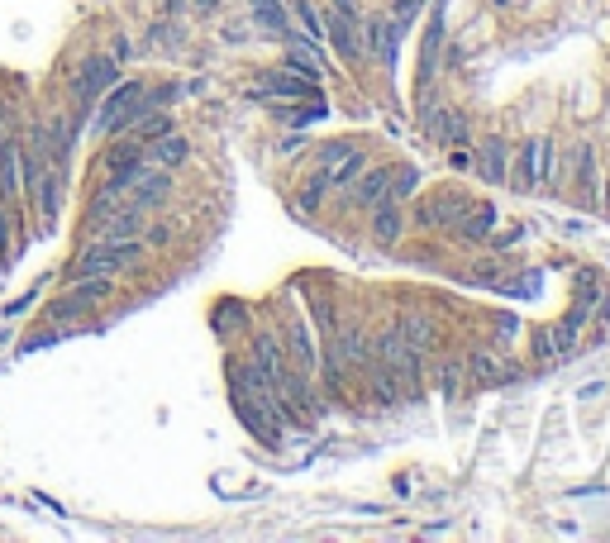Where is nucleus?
I'll return each mask as SVG.
<instances>
[{
    "mask_svg": "<svg viewBox=\"0 0 610 543\" xmlns=\"http://www.w3.org/2000/svg\"><path fill=\"white\" fill-rule=\"evenodd\" d=\"M115 81H120V62H115V58H87V62H77V72H72V129L77 133L91 124L100 96H106Z\"/></svg>",
    "mask_w": 610,
    "mask_h": 543,
    "instance_id": "obj_2",
    "label": "nucleus"
},
{
    "mask_svg": "<svg viewBox=\"0 0 610 543\" xmlns=\"http://www.w3.org/2000/svg\"><path fill=\"white\" fill-rule=\"evenodd\" d=\"M405 229H411V210L401 206V200H377V206L367 210V239L377 248H396L405 239Z\"/></svg>",
    "mask_w": 610,
    "mask_h": 543,
    "instance_id": "obj_11",
    "label": "nucleus"
},
{
    "mask_svg": "<svg viewBox=\"0 0 610 543\" xmlns=\"http://www.w3.org/2000/svg\"><path fill=\"white\" fill-rule=\"evenodd\" d=\"M167 239H172V229H167V225H152V219H148V229H143V248H162Z\"/></svg>",
    "mask_w": 610,
    "mask_h": 543,
    "instance_id": "obj_34",
    "label": "nucleus"
},
{
    "mask_svg": "<svg viewBox=\"0 0 610 543\" xmlns=\"http://www.w3.org/2000/svg\"><path fill=\"white\" fill-rule=\"evenodd\" d=\"M143 162H148V139H134V133H110L106 139V152H100L106 177H139Z\"/></svg>",
    "mask_w": 610,
    "mask_h": 543,
    "instance_id": "obj_10",
    "label": "nucleus"
},
{
    "mask_svg": "<svg viewBox=\"0 0 610 543\" xmlns=\"http://www.w3.org/2000/svg\"><path fill=\"white\" fill-rule=\"evenodd\" d=\"M110 291H115V277H77L43 315H48V325L62 329V325H72V319H81L87 310H96L100 300H110Z\"/></svg>",
    "mask_w": 610,
    "mask_h": 543,
    "instance_id": "obj_4",
    "label": "nucleus"
},
{
    "mask_svg": "<svg viewBox=\"0 0 610 543\" xmlns=\"http://www.w3.org/2000/svg\"><path fill=\"white\" fill-rule=\"evenodd\" d=\"M248 358L258 363V372H263L273 386H282L286 367H291V358H286V344H282L273 329H253V334H248Z\"/></svg>",
    "mask_w": 610,
    "mask_h": 543,
    "instance_id": "obj_14",
    "label": "nucleus"
},
{
    "mask_svg": "<svg viewBox=\"0 0 610 543\" xmlns=\"http://www.w3.org/2000/svg\"><path fill=\"white\" fill-rule=\"evenodd\" d=\"M553 181H563V158H558V143L549 139V133H534V139H524L515 148L505 186H515L520 196H534V191H544V186H553Z\"/></svg>",
    "mask_w": 610,
    "mask_h": 543,
    "instance_id": "obj_1",
    "label": "nucleus"
},
{
    "mask_svg": "<svg viewBox=\"0 0 610 543\" xmlns=\"http://www.w3.org/2000/svg\"><path fill=\"white\" fill-rule=\"evenodd\" d=\"M248 24H258L273 39H286L291 33V14H286L282 0H248Z\"/></svg>",
    "mask_w": 610,
    "mask_h": 543,
    "instance_id": "obj_21",
    "label": "nucleus"
},
{
    "mask_svg": "<svg viewBox=\"0 0 610 543\" xmlns=\"http://www.w3.org/2000/svg\"><path fill=\"white\" fill-rule=\"evenodd\" d=\"M325 33L334 39L338 58L348 67H358V14H338V10H325Z\"/></svg>",
    "mask_w": 610,
    "mask_h": 543,
    "instance_id": "obj_19",
    "label": "nucleus"
},
{
    "mask_svg": "<svg viewBox=\"0 0 610 543\" xmlns=\"http://www.w3.org/2000/svg\"><path fill=\"white\" fill-rule=\"evenodd\" d=\"M463 382H467V372H463V358H448V363H439V377H434V386H439V396H444V400H458V396H463Z\"/></svg>",
    "mask_w": 610,
    "mask_h": 543,
    "instance_id": "obj_30",
    "label": "nucleus"
},
{
    "mask_svg": "<svg viewBox=\"0 0 610 543\" xmlns=\"http://www.w3.org/2000/svg\"><path fill=\"white\" fill-rule=\"evenodd\" d=\"M472 206V200L463 196V191H453V186H444V191H434V196H425L415 206V225L420 229H430V234H453V225L463 219V210Z\"/></svg>",
    "mask_w": 610,
    "mask_h": 543,
    "instance_id": "obj_7",
    "label": "nucleus"
},
{
    "mask_svg": "<svg viewBox=\"0 0 610 543\" xmlns=\"http://www.w3.org/2000/svg\"><path fill=\"white\" fill-rule=\"evenodd\" d=\"M367 162H372V158H367V148H358V152H353V158H348L344 167H338L334 177H329V186H334V191H348V186L358 181V172H363Z\"/></svg>",
    "mask_w": 610,
    "mask_h": 543,
    "instance_id": "obj_32",
    "label": "nucleus"
},
{
    "mask_svg": "<svg viewBox=\"0 0 610 543\" xmlns=\"http://www.w3.org/2000/svg\"><path fill=\"white\" fill-rule=\"evenodd\" d=\"M24 196L33 200V215H39L43 225L53 229V225H58V215H62V167H58V162H53V167H43L39 181H33Z\"/></svg>",
    "mask_w": 610,
    "mask_h": 543,
    "instance_id": "obj_16",
    "label": "nucleus"
},
{
    "mask_svg": "<svg viewBox=\"0 0 610 543\" xmlns=\"http://www.w3.org/2000/svg\"><path fill=\"white\" fill-rule=\"evenodd\" d=\"M305 310H310V329H315V334H334V325H338V310H334V300H329V296L305 291Z\"/></svg>",
    "mask_w": 610,
    "mask_h": 543,
    "instance_id": "obj_29",
    "label": "nucleus"
},
{
    "mask_svg": "<svg viewBox=\"0 0 610 543\" xmlns=\"http://www.w3.org/2000/svg\"><path fill=\"white\" fill-rule=\"evenodd\" d=\"M601 210L610 215V172H605V186H601Z\"/></svg>",
    "mask_w": 610,
    "mask_h": 543,
    "instance_id": "obj_39",
    "label": "nucleus"
},
{
    "mask_svg": "<svg viewBox=\"0 0 610 543\" xmlns=\"http://www.w3.org/2000/svg\"><path fill=\"white\" fill-rule=\"evenodd\" d=\"M430 133H434V143H444V148H467L472 143V124L458 110H434L430 115Z\"/></svg>",
    "mask_w": 610,
    "mask_h": 543,
    "instance_id": "obj_20",
    "label": "nucleus"
},
{
    "mask_svg": "<svg viewBox=\"0 0 610 543\" xmlns=\"http://www.w3.org/2000/svg\"><path fill=\"white\" fill-rule=\"evenodd\" d=\"M501 367H505V363H501L491 348H472L467 358H463V372H467L472 386H496V382H505L511 372H501Z\"/></svg>",
    "mask_w": 610,
    "mask_h": 543,
    "instance_id": "obj_22",
    "label": "nucleus"
},
{
    "mask_svg": "<svg viewBox=\"0 0 610 543\" xmlns=\"http://www.w3.org/2000/svg\"><path fill=\"white\" fill-rule=\"evenodd\" d=\"M186 152H191V143H186L177 129H162V133H152V139H148V162L172 167V172L186 162Z\"/></svg>",
    "mask_w": 610,
    "mask_h": 543,
    "instance_id": "obj_23",
    "label": "nucleus"
},
{
    "mask_svg": "<svg viewBox=\"0 0 610 543\" xmlns=\"http://www.w3.org/2000/svg\"><path fill=\"white\" fill-rule=\"evenodd\" d=\"M472 167L486 186H505L511 177V143L501 133H486V139H472Z\"/></svg>",
    "mask_w": 610,
    "mask_h": 543,
    "instance_id": "obj_12",
    "label": "nucleus"
},
{
    "mask_svg": "<svg viewBox=\"0 0 610 543\" xmlns=\"http://www.w3.org/2000/svg\"><path fill=\"white\" fill-rule=\"evenodd\" d=\"M367 391H372V400H377L382 410H401V405H411V400H405L401 377H396V367L372 363V367H367Z\"/></svg>",
    "mask_w": 610,
    "mask_h": 543,
    "instance_id": "obj_18",
    "label": "nucleus"
},
{
    "mask_svg": "<svg viewBox=\"0 0 610 543\" xmlns=\"http://www.w3.org/2000/svg\"><path fill=\"white\" fill-rule=\"evenodd\" d=\"M401 353H405V338H401L396 319H392V325H382L377 334H372V363L396 367V363H401Z\"/></svg>",
    "mask_w": 610,
    "mask_h": 543,
    "instance_id": "obj_26",
    "label": "nucleus"
},
{
    "mask_svg": "<svg viewBox=\"0 0 610 543\" xmlns=\"http://www.w3.org/2000/svg\"><path fill=\"white\" fill-rule=\"evenodd\" d=\"M248 96L253 100H286V106H291V100H315V81L291 72V67H273V72H263L253 81Z\"/></svg>",
    "mask_w": 610,
    "mask_h": 543,
    "instance_id": "obj_9",
    "label": "nucleus"
},
{
    "mask_svg": "<svg viewBox=\"0 0 610 543\" xmlns=\"http://www.w3.org/2000/svg\"><path fill=\"white\" fill-rule=\"evenodd\" d=\"M534 353H539V358H553V338L549 334H534Z\"/></svg>",
    "mask_w": 610,
    "mask_h": 543,
    "instance_id": "obj_37",
    "label": "nucleus"
},
{
    "mask_svg": "<svg viewBox=\"0 0 610 543\" xmlns=\"http://www.w3.org/2000/svg\"><path fill=\"white\" fill-rule=\"evenodd\" d=\"M329 191H334L329 177H325V172H310V177H305V186L296 191V210H300V215H315L319 206H325Z\"/></svg>",
    "mask_w": 610,
    "mask_h": 543,
    "instance_id": "obj_27",
    "label": "nucleus"
},
{
    "mask_svg": "<svg viewBox=\"0 0 610 543\" xmlns=\"http://www.w3.org/2000/svg\"><path fill=\"white\" fill-rule=\"evenodd\" d=\"M491 229H496V210H491V206H467L463 219L453 225V234H458L463 244H486Z\"/></svg>",
    "mask_w": 610,
    "mask_h": 543,
    "instance_id": "obj_24",
    "label": "nucleus"
},
{
    "mask_svg": "<svg viewBox=\"0 0 610 543\" xmlns=\"http://www.w3.org/2000/svg\"><path fill=\"white\" fill-rule=\"evenodd\" d=\"M172 181H177V177H172V167L143 162V167H139V177L129 181V200H134L139 210H148V215H152L167 196H172Z\"/></svg>",
    "mask_w": 610,
    "mask_h": 543,
    "instance_id": "obj_13",
    "label": "nucleus"
},
{
    "mask_svg": "<svg viewBox=\"0 0 610 543\" xmlns=\"http://www.w3.org/2000/svg\"><path fill=\"white\" fill-rule=\"evenodd\" d=\"M353 152H358V143H353V139H334V143H325V148H319V152H315V172H325V177H334V172H338V167H344V162L353 158Z\"/></svg>",
    "mask_w": 610,
    "mask_h": 543,
    "instance_id": "obj_28",
    "label": "nucleus"
},
{
    "mask_svg": "<svg viewBox=\"0 0 610 543\" xmlns=\"http://www.w3.org/2000/svg\"><path fill=\"white\" fill-rule=\"evenodd\" d=\"M392 177H396V162H382V167H363L358 172V181L348 186V206L353 210H372L377 200H386L392 196Z\"/></svg>",
    "mask_w": 610,
    "mask_h": 543,
    "instance_id": "obj_15",
    "label": "nucleus"
},
{
    "mask_svg": "<svg viewBox=\"0 0 610 543\" xmlns=\"http://www.w3.org/2000/svg\"><path fill=\"white\" fill-rule=\"evenodd\" d=\"M396 329H401V338H405L411 348L430 353V348H434V338H439V319H434V315H425V310H415V315H401V319H396Z\"/></svg>",
    "mask_w": 610,
    "mask_h": 543,
    "instance_id": "obj_25",
    "label": "nucleus"
},
{
    "mask_svg": "<svg viewBox=\"0 0 610 543\" xmlns=\"http://www.w3.org/2000/svg\"><path fill=\"white\" fill-rule=\"evenodd\" d=\"M143 253H148L143 239H96L77 253L72 277H120V272H129Z\"/></svg>",
    "mask_w": 610,
    "mask_h": 543,
    "instance_id": "obj_3",
    "label": "nucleus"
},
{
    "mask_svg": "<svg viewBox=\"0 0 610 543\" xmlns=\"http://www.w3.org/2000/svg\"><path fill=\"white\" fill-rule=\"evenodd\" d=\"M325 348H329L348 372H363V367L372 363V338L363 334V319H338L334 334H325Z\"/></svg>",
    "mask_w": 610,
    "mask_h": 543,
    "instance_id": "obj_8",
    "label": "nucleus"
},
{
    "mask_svg": "<svg viewBox=\"0 0 610 543\" xmlns=\"http://www.w3.org/2000/svg\"><path fill=\"white\" fill-rule=\"evenodd\" d=\"M129 53H134V43L120 33V39H115V48H110V58H115V62H129Z\"/></svg>",
    "mask_w": 610,
    "mask_h": 543,
    "instance_id": "obj_35",
    "label": "nucleus"
},
{
    "mask_svg": "<svg viewBox=\"0 0 610 543\" xmlns=\"http://www.w3.org/2000/svg\"><path fill=\"white\" fill-rule=\"evenodd\" d=\"M291 14H296V24L305 29V39H325V10L315 5V0H291Z\"/></svg>",
    "mask_w": 610,
    "mask_h": 543,
    "instance_id": "obj_31",
    "label": "nucleus"
},
{
    "mask_svg": "<svg viewBox=\"0 0 610 543\" xmlns=\"http://www.w3.org/2000/svg\"><path fill=\"white\" fill-rule=\"evenodd\" d=\"M305 139H300V133H286V139H282V152H296Z\"/></svg>",
    "mask_w": 610,
    "mask_h": 543,
    "instance_id": "obj_38",
    "label": "nucleus"
},
{
    "mask_svg": "<svg viewBox=\"0 0 610 543\" xmlns=\"http://www.w3.org/2000/svg\"><path fill=\"white\" fill-rule=\"evenodd\" d=\"M282 344H286V358H291L305 377H315L319 372V348H315L310 319L296 315V296H282Z\"/></svg>",
    "mask_w": 610,
    "mask_h": 543,
    "instance_id": "obj_6",
    "label": "nucleus"
},
{
    "mask_svg": "<svg viewBox=\"0 0 610 543\" xmlns=\"http://www.w3.org/2000/svg\"><path fill=\"white\" fill-rule=\"evenodd\" d=\"M420 191V172H415V167H401L396 162V177H392V200H401V206H405V200H411Z\"/></svg>",
    "mask_w": 610,
    "mask_h": 543,
    "instance_id": "obj_33",
    "label": "nucleus"
},
{
    "mask_svg": "<svg viewBox=\"0 0 610 543\" xmlns=\"http://www.w3.org/2000/svg\"><path fill=\"white\" fill-rule=\"evenodd\" d=\"M515 244H520V229H505V234L491 239V248H515Z\"/></svg>",
    "mask_w": 610,
    "mask_h": 543,
    "instance_id": "obj_36",
    "label": "nucleus"
},
{
    "mask_svg": "<svg viewBox=\"0 0 610 543\" xmlns=\"http://www.w3.org/2000/svg\"><path fill=\"white\" fill-rule=\"evenodd\" d=\"M563 181H572L578 210H601V158L587 139L572 143V152L563 158Z\"/></svg>",
    "mask_w": 610,
    "mask_h": 543,
    "instance_id": "obj_5",
    "label": "nucleus"
},
{
    "mask_svg": "<svg viewBox=\"0 0 610 543\" xmlns=\"http://www.w3.org/2000/svg\"><path fill=\"white\" fill-rule=\"evenodd\" d=\"M396 39H401V24L396 20H386V14H372V20H367V43H372L377 67H382L386 77L396 72Z\"/></svg>",
    "mask_w": 610,
    "mask_h": 543,
    "instance_id": "obj_17",
    "label": "nucleus"
}]
</instances>
